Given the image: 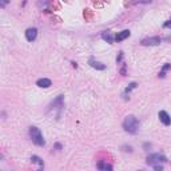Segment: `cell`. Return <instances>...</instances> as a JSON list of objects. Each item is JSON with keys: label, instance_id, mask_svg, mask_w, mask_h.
Wrapping results in <instances>:
<instances>
[{"label": "cell", "instance_id": "obj_1", "mask_svg": "<svg viewBox=\"0 0 171 171\" xmlns=\"http://www.w3.org/2000/svg\"><path fill=\"white\" fill-rule=\"evenodd\" d=\"M139 121L134 115H127L126 119L123 121V130L128 134H136L139 131Z\"/></svg>", "mask_w": 171, "mask_h": 171}, {"label": "cell", "instance_id": "obj_2", "mask_svg": "<svg viewBox=\"0 0 171 171\" xmlns=\"http://www.w3.org/2000/svg\"><path fill=\"white\" fill-rule=\"evenodd\" d=\"M29 138H31V140L35 143L36 146H44L46 144V140L43 138V135H41L40 130L35 126L29 127Z\"/></svg>", "mask_w": 171, "mask_h": 171}, {"label": "cell", "instance_id": "obj_3", "mask_svg": "<svg viewBox=\"0 0 171 171\" xmlns=\"http://www.w3.org/2000/svg\"><path fill=\"white\" fill-rule=\"evenodd\" d=\"M167 158L162 154H151L147 156V165L149 166H155V165H160V163H166Z\"/></svg>", "mask_w": 171, "mask_h": 171}, {"label": "cell", "instance_id": "obj_4", "mask_svg": "<svg viewBox=\"0 0 171 171\" xmlns=\"http://www.w3.org/2000/svg\"><path fill=\"white\" fill-rule=\"evenodd\" d=\"M162 43V38L159 36H152V38H146L143 39L140 44L144 46V47H149V46H158Z\"/></svg>", "mask_w": 171, "mask_h": 171}, {"label": "cell", "instance_id": "obj_5", "mask_svg": "<svg viewBox=\"0 0 171 171\" xmlns=\"http://www.w3.org/2000/svg\"><path fill=\"white\" fill-rule=\"evenodd\" d=\"M25 38L28 41H34L36 38H38V29L35 27H32V28H28L25 31Z\"/></svg>", "mask_w": 171, "mask_h": 171}, {"label": "cell", "instance_id": "obj_6", "mask_svg": "<svg viewBox=\"0 0 171 171\" xmlns=\"http://www.w3.org/2000/svg\"><path fill=\"white\" fill-rule=\"evenodd\" d=\"M159 119L165 126H170L171 124V118L166 111H159Z\"/></svg>", "mask_w": 171, "mask_h": 171}, {"label": "cell", "instance_id": "obj_7", "mask_svg": "<svg viewBox=\"0 0 171 171\" xmlns=\"http://www.w3.org/2000/svg\"><path fill=\"white\" fill-rule=\"evenodd\" d=\"M90 66L92 67V68H95V70H100V71H103V70H106V66L103 63H100V62H96L94 57H90Z\"/></svg>", "mask_w": 171, "mask_h": 171}, {"label": "cell", "instance_id": "obj_8", "mask_svg": "<svg viewBox=\"0 0 171 171\" xmlns=\"http://www.w3.org/2000/svg\"><path fill=\"white\" fill-rule=\"evenodd\" d=\"M131 35V32L128 31V29H124V31H122V32H118V35L115 36V41H123L124 39H127L128 36Z\"/></svg>", "mask_w": 171, "mask_h": 171}, {"label": "cell", "instance_id": "obj_9", "mask_svg": "<svg viewBox=\"0 0 171 171\" xmlns=\"http://www.w3.org/2000/svg\"><path fill=\"white\" fill-rule=\"evenodd\" d=\"M62 102H63V95H59L54 102H52V103H51L50 110H55V108H62V107H63Z\"/></svg>", "mask_w": 171, "mask_h": 171}, {"label": "cell", "instance_id": "obj_10", "mask_svg": "<svg viewBox=\"0 0 171 171\" xmlns=\"http://www.w3.org/2000/svg\"><path fill=\"white\" fill-rule=\"evenodd\" d=\"M51 84H52V82L50 79H47V78H41V79H39L36 82V86L40 87V88H48Z\"/></svg>", "mask_w": 171, "mask_h": 171}, {"label": "cell", "instance_id": "obj_11", "mask_svg": "<svg viewBox=\"0 0 171 171\" xmlns=\"http://www.w3.org/2000/svg\"><path fill=\"white\" fill-rule=\"evenodd\" d=\"M102 39L104 41H107V43H110V44H112L115 40V38L112 36V34H111L110 31H104V32H102Z\"/></svg>", "mask_w": 171, "mask_h": 171}, {"label": "cell", "instance_id": "obj_12", "mask_svg": "<svg viewBox=\"0 0 171 171\" xmlns=\"http://www.w3.org/2000/svg\"><path fill=\"white\" fill-rule=\"evenodd\" d=\"M31 162H32V163H36V165H39V168H40V170L44 167V163H43V160H41L39 156H36V155H32L31 156Z\"/></svg>", "mask_w": 171, "mask_h": 171}, {"label": "cell", "instance_id": "obj_13", "mask_svg": "<svg viewBox=\"0 0 171 171\" xmlns=\"http://www.w3.org/2000/svg\"><path fill=\"white\" fill-rule=\"evenodd\" d=\"M98 168L99 170H106V171H111L112 170V166L108 165V163H106V162H99L98 163Z\"/></svg>", "mask_w": 171, "mask_h": 171}, {"label": "cell", "instance_id": "obj_14", "mask_svg": "<svg viewBox=\"0 0 171 171\" xmlns=\"http://www.w3.org/2000/svg\"><path fill=\"white\" fill-rule=\"evenodd\" d=\"M170 68H171V64H165V66H163V68H162V71L159 72V78H165V76H166V71L170 70Z\"/></svg>", "mask_w": 171, "mask_h": 171}, {"label": "cell", "instance_id": "obj_15", "mask_svg": "<svg viewBox=\"0 0 171 171\" xmlns=\"http://www.w3.org/2000/svg\"><path fill=\"white\" fill-rule=\"evenodd\" d=\"M136 87V83H131L128 87L126 88V91H124V99H127V94H130L131 92V90H134Z\"/></svg>", "mask_w": 171, "mask_h": 171}, {"label": "cell", "instance_id": "obj_16", "mask_svg": "<svg viewBox=\"0 0 171 171\" xmlns=\"http://www.w3.org/2000/svg\"><path fill=\"white\" fill-rule=\"evenodd\" d=\"M151 1L152 0H136V3H140V4H149Z\"/></svg>", "mask_w": 171, "mask_h": 171}, {"label": "cell", "instance_id": "obj_17", "mask_svg": "<svg viewBox=\"0 0 171 171\" xmlns=\"http://www.w3.org/2000/svg\"><path fill=\"white\" fill-rule=\"evenodd\" d=\"M163 27H165V28H171V19H168L167 22L163 24Z\"/></svg>", "mask_w": 171, "mask_h": 171}, {"label": "cell", "instance_id": "obj_18", "mask_svg": "<svg viewBox=\"0 0 171 171\" xmlns=\"http://www.w3.org/2000/svg\"><path fill=\"white\" fill-rule=\"evenodd\" d=\"M122 59H123V52L121 51V52H119V56L116 57V62H118V63H121V62H122Z\"/></svg>", "mask_w": 171, "mask_h": 171}, {"label": "cell", "instance_id": "obj_19", "mask_svg": "<svg viewBox=\"0 0 171 171\" xmlns=\"http://www.w3.org/2000/svg\"><path fill=\"white\" fill-rule=\"evenodd\" d=\"M154 168H155L156 171H162V170H163V166H162V165H155V166H154Z\"/></svg>", "mask_w": 171, "mask_h": 171}, {"label": "cell", "instance_id": "obj_20", "mask_svg": "<svg viewBox=\"0 0 171 171\" xmlns=\"http://www.w3.org/2000/svg\"><path fill=\"white\" fill-rule=\"evenodd\" d=\"M8 3H10V0H1V8H4Z\"/></svg>", "mask_w": 171, "mask_h": 171}]
</instances>
